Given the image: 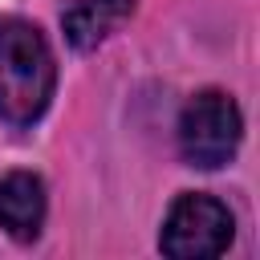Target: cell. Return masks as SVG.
Listing matches in <instances>:
<instances>
[{"mask_svg":"<svg viewBox=\"0 0 260 260\" xmlns=\"http://www.w3.org/2000/svg\"><path fill=\"white\" fill-rule=\"evenodd\" d=\"M53 53L37 24L4 20L0 24V118L12 126H28L45 114L53 98Z\"/></svg>","mask_w":260,"mask_h":260,"instance_id":"1","label":"cell"},{"mask_svg":"<svg viewBox=\"0 0 260 260\" xmlns=\"http://www.w3.org/2000/svg\"><path fill=\"white\" fill-rule=\"evenodd\" d=\"M179 146L191 167H223L240 146V110L228 93L203 89L183 106L179 118Z\"/></svg>","mask_w":260,"mask_h":260,"instance_id":"2","label":"cell"},{"mask_svg":"<svg viewBox=\"0 0 260 260\" xmlns=\"http://www.w3.org/2000/svg\"><path fill=\"white\" fill-rule=\"evenodd\" d=\"M162 252L175 260H207L232 244V211L211 195H179L162 223Z\"/></svg>","mask_w":260,"mask_h":260,"instance_id":"3","label":"cell"},{"mask_svg":"<svg viewBox=\"0 0 260 260\" xmlns=\"http://www.w3.org/2000/svg\"><path fill=\"white\" fill-rule=\"evenodd\" d=\"M45 219V187L32 171H12L0 179V223L12 240H37Z\"/></svg>","mask_w":260,"mask_h":260,"instance_id":"4","label":"cell"},{"mask_svg":"<svg viewBox=\"0 0 260 260\" xmlns=\"http://www.w3.org/2000/svg\"><path fill=\"white\" fill-rule=\"evenodd\" d=\"M130 12H134V0H73L61 12V24H65L69 45L85 53L110 32V24L126 20Z\"/></svg>","mask_w":260,"mask_h":260,"instance_id":"5","label":"cell"}]
</instances>
